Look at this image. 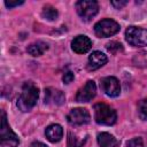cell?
Instances as JSON below:
<instances>
[{
	"label": "cell",
	"instance_id": "1",
	"mask_svg": "<svg viewBox=\"0 0 147 147\" xmlns=\"http://www.w3.org/2000/svg\"><path fill=\"white\" fill-rule=\"evenodd\" d=\"M39 96V90L38 87L31 83V82H26L23 85L22 88V93L17 100V107L21 111H29L31 110Z\"/></svg>",
	"mask_w": 147,
	"mask_h": 147
},
{
	"label": "cell",
	"instance_id": "2",
	"mask_svg": "<svg viewBox=\"0 0 147 147\" xmlns=\"http://www.w3.org/2000/svg\"><path fill=\"white\" fill-rule=\"evenodd\" d=\"M116 111L106 103H96L94 106V119L101 125H113L116 122Z\"/></svg>",
	"mask_w": 147,
	"mask_h": 147
},
{
	"label": "cell",
	"instance_id": "3",
	"mask_svg": "<svg viewBox=\"0 0 147 147\" xmlns=\"http://www.w3.org/2000/svg\"><path fill=\"white\" fill-rule=\"evenodd\" d=\"M0 139H1V147H17L20 144L18 137L11 131L10 126L7 123L5 111H2L1 126H0Z\"/></svg>",
	"mask_w": 147,
	"mask_h": 147
},
{
	"label": "cell",
	"instance_id": "4",
	"mask_svg": "<svg viewBox=\"0 0 147 147\" xmlns=\"http://www.w3.org/2000/svg\"><path fill=\"white\" fill-rule=\"evenodd\" d=\"M126 41L136 47L147 46V29L139 26H129L125 31Z\"/></svg>",
	"mask_w": 147,
	"mask_h": 147
},
{
	"label": "cell",
	"instance_id": "5",
	"mask_svg": "<svg viewBox=\"0 0 147 147\" xmlns=\"http://www.w3.org/2000/svg\"><path fill=\"white\" fill-rule=\"evenodd\" d=\"M118 31H119V24L111 18L101 20L94 25V32L100 38H107L114 36Z\"/></svg>",
	"mask_w": 147,
	"mask_h": 147
},
{
	"label": "cell",
	"instance_id": "6",
	"mask_svg": "<svg viewBox=\"0 0 147 147\" xmlns=\"http://www.w3.org/2000/svg\"><path fill=\"white\" fill-rule=\"evenodd\" d=\"M76 10L84 21H90L99 11V5L93 0H80L76 2Z\"/></svg>",
	"mask_w": 147,
	"mask_h": 147
},
{
	"label": "cell",
	"instance_id": "7",
	"mask_svg": "<svg viewBox=\"0 0 147 147\" xmlns=\"http://www.w3.org/2000/svg\"><path fill=\"white\" fill-rule=\"evenodd\" d=\"M90 113L85 108H74L67 116V119L72 125H83L90 122Z\"/></svg>",
	"mask_w": 147,
	"mask_h": 147
},
{
	"label": "cell",
	"instance_id": "8",
	"mask_svg": "<svg viewBox=\"0 0 147 147\" xmlns=\"http://www.w3.org/2000/svg\"><path fill=\"white\" fill-rule=\"evenodd\" d=\"M101 88L108 96H111V98L117 96L121 93L119 82L116 77H113V76H108L101 79Z\"/></svg>",
	"mask_w": 147,
	"mask_h": 147
},
{
	"label": "cell",
	"instance_id": "9",
	"mask_svg": "<svg viewBox=\"0 0 147 147\" xmlns=\"http://www.w3.org/2000/svg\"><path fill=\"white\" fill-rule=\"evenodd\" d=\"M96 93V85L93 80H87L86 84L78 91L76 95L77 102H88L91 101Z\"/></svg>",
	"mask_w": 147,
	"mask_h": 147
},
{
	"label": "cell",
	"instance_id": "10",
	"mask_svg": "<svg viewBox=\"0 0 147 147\" xmlns=\"http://www.w3.org/2000/svg\"><path fill=\"white\" fill-rule=\"evenodd\" d=\"M91 47H92V41L86 36H77L76 38H74L71 42V48L77 54H84L88 52Z\"/></svg>",
	"mask_w": 147,
	"mask_h": 147
},
{
	"label": "cell",
	"instance_id": "11",
	"mask_svg": "<svg viewBox=\"0 0 147 147\" xmlns=\"http://www.w3.org/2000/svg\"><path fill=\"white\" fill-rule=\"evenodd\" d=\"M107 56L101 53L100 51H94L90 56H88V69L90 70H96L101 68L103 64L107 63Z\"/></svg>",
	"mask_w": 147,
	"mask_h": 147
},
{
	"label": "cell",
	"instance_id": "12",
	"mask_svg": "<svg viewBox=\"0 0 147 147\" xmlns=\"http://www.w3.org/2000/svg\"><path fill=\"white\" fill-rule=\"evenodd\" d=\"M64 100H65L64 94L59 90L47 88L45 91V103H52V105L60 106L64 102Z\"/></svg>",
	"mask_w": 147,
	"mask_h": 147
},
{
	"label": "cell",
	"instance_id": "13",
	"mask_svg": "<svg viewBox=\"0 0 147 147\" xmlns=\"http://www.w3.org/2000/svg\"><path fill=\"white\" fill-rule=\"evenodd\" d=\"M45 134H46V138L51 142H57L63 137V129L59 124H52L46 127Z\"/></svg>",
	"mask_w": 147,
	"mask_h": 147
},
{
	"label": "cell",
	"instance_id": "14",
	"mask_svg": "<svg viewBox=\"0 0 147 147\" xmlns=\"http://www.w3.org/2000/svg\"><path fill=\"white\" fill-rule=\"evenodd\" d=\"M98 144L100 147H118L117 139L107 132H101L98 134Z\"/></svg>",
	"mask_w": 147,
	"mask_h": 147
},
{
	"label": "cell",
	"instance_id": "15",
	"mask_svg": "<svg viewBox=\"0 0 147 147\" xmlns=\"http://www.w3.org/2000/svg\"><path fill=\"white\" fill-rule=\"evenodd\" d=\"M47 48H48V46H47L46 42H44V41H37V42H33V44L29 45L26 51L32 56H40V55H42L47 51Z\"/></svg>",
	"mask_w": 147,
	"mask_h": 147
},
{
	"label": "cell",
	"instance_id": "16",
	"mask_svg": "<svg viewBox=\"0 0 147 147\" xmlns=\"http://www.w3.org/2000/svg\"><path fill=\"white\" fill-rule=\"evenodd\" d=\"M41 15H42L44 18H46V20H48V21H54V20L57 18V15H59V14H57V10H56L54 7L47 5V6L44 7Z\"/></svg>",
	"mask_w": 147,
	"mask_h": 147
},
{
	"label": "cell",
	"instance_id": "17",
	"mask_svg": "<svg viewBox=\"0 0 147 147\" xmlns=\"http://www.w3.org/2000/svg\"><path fill=\"white\" fill-rule=\"evenodd\" d=\"M138 114H139L141 119L147 121V98L142 99L138 103Z\"/></svg>",
	"mask_w": 147,
	"mask_h": 147
},
{
	"label": "cell",
	"instance_id": "18",
	"mask_svg": "<svg viewBox=\"0 0 147 147\" xmlns=\"http://www.w3.org/2000/svg\"><path fill=\"white\" fill-rule=\"evenodd\" d=\"M107 49H108L110 53L116 54L117 52L122 51V45H121L119 42H117V41H111V42H109V44L107 45Z\"/></svg>",
	"mask_w": 147,
	"mask_h": 147
},
{
	"label": "cell",
	"instance_id": "19",
	"mask_svg": "<svg viewBox=\"0 0 147 147\" xmlns=\"http://www.w3.org/2000/svg\"><path fill=\"white\" fill-rule=\"evenodd\" d=\"M127 147H144V142L141 138H133L127 141Z\"/></svg>",
	"mask_w": 147,
	"mask_h": 147
},
{
	"label": "cell",
	"instance_id": "20",
	"mask_svg": "<svg viewBox=\"0 0 147 147\" xmlns=\"http://www.w3.org/2000/svg\"><path fill=\"white\" fill-rule=\"evenodd\" d=\"M83 144H78L77 139L75 137H72L71 134H69V142H68V146L69 147H82Z\"/></svg>",
	"mask_w": 147,
	"mask_h": 147
},
{
	"label": "cell",
	"instance_id": "21",
	"mask_svg": "<svg viewBox=\"0 0 147 147\" xmlns=\"http://www.w3.org/2000/svg\"><path fill=\"white\" fill-rule=\"evenodd\" d=\"M74 80V74L72 72H65L64 75H63V82L65 83V84H69V83H71Z\"/></svg>",
	"mask_w": 147,
	"mask_h": 147
},
{
	"label": "cell",
	"instance_id": "22",
	"mask_svg": "<svg viewBox=\"0 0 147 147\" xmlns=\"http://www.w3.org/2000/svg\"><path fill=\"white\" fill-rule=\"evenodd\" d=\"M23 1H5V5L8 7V8H13V7H16V6H20L22 5Z\"/></svg>",
	"mask_w": 147,
	"mask_h": 147
},
{
	"label": "cell",
	"instance_id": "23",
	"mask_svg": "<svg viewBox=\"0 0 147 147\" xmlns=\"http://www.w3.org/2000/svg\"><path fill=\"white\" fill-rule=\"evenodd\" d=\"M116 9H121L123 6H125L126 3H127V1H111L110 2Z\"/></svg>",
	"mask_w": 147,
	"mask_h": 147
},
{
	"label": "cell",
	"instance_id": "24",
	"mask_svg": "<svg viewBox=\"0 0 147 147\" xmlns=\"http://www.w3.org/2000/svg\"><path fill=\"white\" fill-rule=\"evenodd\" d=\"M30 147H47L45 144H42V142H40V141H33L31 145H30Z\"/></svg>",
	"mask_w": 147,
	"mask_h": 147
}]
</instances>
